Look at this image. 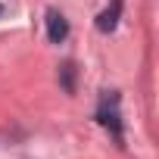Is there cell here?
Returning a JSON list of instances; mask_svg holds the SVG:
<instances>
[{
	"instance_id": "cell-4",
	"label": "cell",
	"mask_w": 159,
	"mask_h": 159,
	"mask_svg": "<svg viewBox=\"0 0 159 159\" xmlns=\"http://www.w3.org/2000/svg\"><path fill=\"white\" fill-rule=\"evenodd\" d=\"M59 78H62V88H66V94H75V66H72V62H62V69H59Z\"/></svg>"
},
{
	"instance_id": "cell-3",
	"label": "cell",
	"mask_w": 159,
	"mask_h": 159,
	"mask_svg": "<svg viewBox=\"0 0 159 159\" xmlns=\"http://www.w3.org/2000/svg\"><path fill=\"white\" fill-rule=\"evenodd\" d=\"M122 3L125 0H112V3L97 16V31H103V34H109V31H116V25H119V16H122Z\"/></svg>"
},
{
	"instance_id": "cell-1",
	"label": "cell",
	"mask_w": 159,
	"mask_h": 159,
	"mask_svg": "<svg viewBox=\"0 0 159 159\" xmlns=\"http://www.w3.org/2000/svg\"><path fill=\"white\" fill-rule=\"evenodd\" d=\"M119 94L116 91H106L103 94V100H100V109H97V122L103 125V128H109L112 131V137L122 143V122H119Z\"/></svg>"
},
{
	"instance_id": "cell-2",
	"label": "cell",
	"mask_w": 159,
	"mask_h": 159,
	"mask_svg": "<svg viewBox=\"0 0 159 159\" xmlns=\"http://www.w3.org/2000/svg\"><path fill=\"white\" fill-rule=\"evenodd\" d=\"M47 38L53 44H62L69 38V22H66V16L59 10H47Z\"/></svg>"
}]
</instances>
